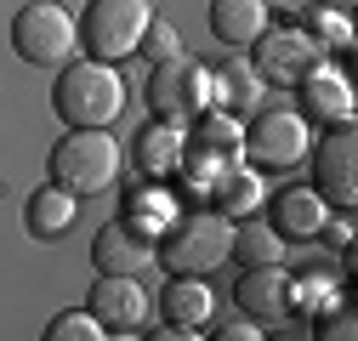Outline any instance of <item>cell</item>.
Masks as SVG:
<instances>
[{
    "label": "cell",
    "mask_w": 358,
    "mask_h": 341,
    "mask_svg": "<svg viewBox=\"0 0 358 341\" xmlns=\"http://www.w3.org/2000/svg\"><path fill=\"white\" fill-rule=\"evenodd\" d=\"M256 97H262V74H256L245 57H234L222 74H210V103H216V108L245 114V108H256Z\"/></svg>",
    "instance_id": "21"
},
{
    "label": "cell",
    "mask_w": 358,
    "mask_h": 341,
    "mask_svg": "<svg viewBox=\"0 0 358 341\" xmlns=\"http://www.w3.org/2000/svg\"><path fill=\"white\" fill-rule=\"evenodd\" d=\"M296 92H301V114L307 119H324V125H352V80L319 57L301 80H296Z\"/></svg>",
    "instance_id": "12"
},
{
    "label": "cell",
    "mask_w": 358,
    "mask_h": 341,
    "mask_svg": "<svg viewBox=\"0 0 358 341\" xmlns=\"http://www.w3.org/2000/svg\"><path fill=\"white\" fill-rule=\"evenodd\" d=\"M262 170L256 165H222L216 170V182H210V199H216V210H222V217H250V210L262 205Z\"/></svg>",
    "instance_id": "20"
},
{
    "label": "cell",
    "mask_w": 358,
    "mask_h": 341,
    "mask_svg": "<svg viewBox=\"0 0 358 341\" xmlns=\"http://www.w3.org/2000/svg\"><path fill=\"white\" fill-rule=\"evenodd\" d=\"M114 177H120V143L108 137V125H69V137H57L46 154V182L69 188L74 199L114 188Z\"/></svg>",
    "instance_id": "1"
},
{
    "label": "cell",
    "mask_w": 358,
    "mask_h": 341,
    "mask_svg": "<svg viewBox=\"0 0 358 341\" xmlns=\"http://www.w3.org/2000/svg\"><path fill=\"white\" fill-rule=\"evenodd\" d=\"M194 131H188V154H205V159H216V165H234L239 154H245V125H239V114H228V108H205L199 119H188Z\"/></svg>",
    "instance_id": "15"
},
{
    "label": "cell",
    "mask_w": 358,
    "mask_h": 341,
    "mask_svg": "<svg viewBox=\"0 0 358 341\" xmlns=\"http://www.w3.org/2000/svg\"><path fill=\"white\" fill-rule=\"evenodd\" d=\"M92 268L97 273H148L154 268V239L137 228V222H103L97 239H92Z\"/></svg>",
    "instance_id": "13"
},
{
    "label": "cell",
    "mask_w": 358,
    "mask_h": 341,
    "mask_svg": "<svg viewBox=\"0 0 358 341\" xmlns=\"http://www.w3.org/2000/svg\"><path fill=\"white\" fill-rule=\"evenodd\" d=\"M97 335H108V330L97 324V313H92V307H74V313H57V319L46 324V341H97Z\"/></svg>",
    "instance_id": "24"
},
{
    "label": "cell",
    "mask_w": 358,
    "mask_h": 341,
    "mask_svg": "<svg viewBox=\"0 0 358 341\" xmlns=\"http://www.w3.org/2000/svg\"><path fill=\"white\" fill-rule=\"evenodd\" d=\"M324 335H330V341H352V313H336Z\"/></svg>",
    "instance_id": "28"
},
{
    "label": "cell",
    "mask_w": 358,
    "mask_h": 341,
    "mask_svg": "<svg viewBox=\"0 0 358 341\" xmlns=\"http://www.w3.org/2000/svg\"><path fill=\"white\" fill-rule=\"evenodd\" d=\"M319 6H330V12H352L358 0H319Z\"/></svg>",
    "instance_id": "29"
},
{
    "label": "cell",
    "mask_w": 358,
    "mask_h": 341,
    "mask_svg": "<svg viewBox=\"0 0 358 341\" xmlns=\"http://www.w3.org/2000/svg\"><path fill=\"white\" fill-rule=\"evenodd\" d=\"M273 0H210V34L222 46H250V40L273 23Z\"/></svg>",
    "instance_id": "18"
},
{
    "label": "cell",
    "mask_w": 358,
    "mask_h": 341,
    "mask_svg": "<svg viewBox=\"0 0 358 341\" xmlns=\"http://www.w3.org/2000/svg\"><path fill=\"white\" fill-rule=\"evenodd\" d=\"M74 217H80V199H74L69 188H57V182H46L40 194H29V205H23V228H29L34 239H57V233H69Z\"/></svg>",
    "instance_id": "19"
},
{
    "label": "cell",
    "mask_w": 358,
    "mask_h": 341,
    "mask_svg": "<svg viewBox=\"0 0 358 341\" xmlns=\"http://www.w3.org/2000/svg\"><path fill=\"white\" fill-rule=\"evenodd\" d=\"M148 108L159 119H176V125H188L199 119L210 103V68L194 57V52H176V57H159L154 74H148Z\"/></svg>",
    "instance_id": "6"
},
{
    "label": "cell",
    "mask_w": 358,
    "mask_h": 341,
    "mask_svg": "<svg viewBox=\"0 0 358 341\" xmlns=\"http://www.w3.org/2000/svg\"><path fill=\"white\" fill-rule=\"evenodd\" d=\"M301 29H307L313 40H319V52H324V57H330V52H347V46H352V23H347V12H330V6H313Z\"/></svg>",
    "instance_id": "23"
},
{
    "label": "cell",
    "mask_w": 358,
    "mask_h": 341,
    "mask_svg": "<svg viewBox=\"0 0 358 341\" xmlns=\"http://www.w3.org/2000/svg\"><path fill=\"white\" fill-rule=\"evenodd\" d=\"M313 148V119L301 108H262L245 131V159L256 170H290Z\"/></svg>",
    "instance_id": "7"
},
{
    "label": "cell",
    "mask_w": 358,
    "mask_h": 341,
    "mask_svg": "<svg viewBox=\"0 0 358 341\" xmlns=\"http://www.w3.org/2000/svg\"><path fill=\"white\" fill-rule=\"evenodd\" d=\"M250 46H256V57H250V68L262 74V80H273V85H296L313 63H319L324 52H319V40H313L301 23H267L256 40H250Z\"/></svg>",
    "instance_id": "8"
},
{
    "label": "cell",
    "mask_w": 358,
    "mask_h": 341,
    "mask_svg": "<svg viewBox=\"0 0 358 341\" xmlns=\"http://www.w3.org/2000/svg\"><path fill=\"white\" fill-rule=\"evenodd\" d=\"M285 245H290V239H279V228H273V222H256V217L234 222V256H239L245 268L285 262Z\"/></svg>",
    "instance_id": "22"
},
{
    "label": "cell",
    "mask_w": 358,
    "mask_h": 341,
    "mask_svg": "<svg viewBox=\"0 0 358 341\" xmlns=\"http://www.w3.org/2000/svg\"><path fill=\"white\" fill-rule=\"evenodd\" d=\"M148 23H154V0H92L80 17V46L103 63L137 57Z\"/></svg>",
    "instance_id": "4"
},
{
    "label": "cell",
    "mask_w": 358,
    "mask_h": 341,
    "mask_svg": "<svg viewBox=\"0 0 358 341\" xmlns=\"http://www.w3.org/2000/svg\"><path fill=\"white\" fill-rule=\"evenodd\" d=\"M137 52L159 63V57H176V52H182V40H176V29H171V23H159V17H154V23H148V34H143V46H137Z\"/></svg>",
    "instance_id": "26"
},
{
    "label": "cell",
    "mask_w": 358,
    "mask_h": 341,
    "mask_svg": "<svg viewBox=\"0 0 358 341\" xmlns=\"http://www.w3.org/2000/svg\"><path fill=\"white\" fill-rule=\"evenodd\" d=\"M125 222H137L148 239H154V222H165L171 228V205H165V194L159 188H148V199H143V188H137V199H131V217Z\"/></svg>",
    "instance_id": "25"
},
{
    "label": "cell",
    "mask_w": 358,
    "mask_h": 341,
    "mask_svg": "<svg viewBox=\"0 0 358 341\" xmlns=\"http://www.w3.org/2000/svg\"><path fill=\"white\" fill-rule=\"evenodd\" d=\"M52 108H57L63 125H114L120 108H125V80L103 57L63 63L57 85H52Z\"/></svg>",
    "instance_id": "2"
},
{
    "label": "cell",
    "mask_w": 358,
    "mask_h": 341,
    "mask_svg": "<svg viewBox=\"0 0 358 341\" xmlns=\"http://www.w3.org/2000/svg\"><path fill=\"white\" fill-rule=\"evenodd\" d=\"M210 341H262V324L256 319H228L222 330H210Z\"/></svg>",
    "instance_id": "27"
},
{
    "label": "cell",
    "mask_w": 358,
    "mask_h": 341,
    "mask_svg": "<svg viewBox=\"0 0 358 341\" xmlns=\"http://www.w3.org/2000/svg\"><path fill=\"white\" fill-rule=\"evenodd\" d=\"M171 273H216L234 256V217L222 210H188V217H171L165 245L154 250Z\"/></svg>",
    "instance_id": "3"
},
{
    "label": "cell",
    "mask_w": 358,
    "mask_h": 341,
    "mask_svg": "<svg viewBox=\"0 0 358 341\" xmlns=\"http://www.w3.org/2000/svg\"><path fill=\"white\" fill-rule=\"evenodd\" d=\"M313 188H319L330 205L352 210L358 205V137L352 125H330L324 143H313Z\"/></svg>",
    "instance_id": "10"
},
{
    "label": "cell",
    "mask_w": 358,
    "mask_h": 341,
    "mask_svg": "<svg viewBox=\"0 0 358 341\" xmlns=\"http://www.w3.org/2000/svg\"><path fill=\"white\" fill-rule=\"evenodd\" d=\"M159 307H165V324L205 330L210 313H216V296H210L205 273H171V284H165V296H159Z\"/></svg>",
    "instance_id": "17"
},
{
    "label": "cell",
    "mask_w": 358,
    "mask_h": 341,
    "mask_svg": "<svg viewBox=\"0 0 358 341\" xmlns=\"http://www.w3.org/2000/svg\"><path fill=\"white\" fill-rule=\"evenodd\" d=\"M234 302L245 319L256 324H279L296 313V284L285 273V262H267V268H245V279L234 284Z\"/></svg>",
    "instance_id": "11"
},
{
    "label": "cell",
    "mask_w": 358,
    "mask_h": 341,
    "mask_svg": "<svg viewBox=\"0 0 358 341\" xmlns=\"http://www.w3.org/2000/svg\"><path fill=\"white\" fill-rule=\"evenodd\" d=\"M324 217H330V199L319 188H285V194H273V228H279V239H319Z\"/></svg>",
    "instance_id": "16"
},
{
    "label": "cell",
    "mask_w": 358,
    "mask_h": 341,
    "mask_svg": "<svg viewBox=\"0 0 358 341\" xmlns=\"http://www.w3.org/2000/svg\"><path fill=\"white\" fill-rule=\"evenodd\" d=\"M131 148H137V170L143 177H176V165H182V154H188V125L154 114Z\"/></svg>",
    "instance_id": "14"
},
{
    "label": "cell",
    "mask_w": 358,
    "mask_h": 341,
    "mask_svg": "<svg viewBox=\"0 0 358 341\" xmlns=\"http://www.w3.org/2000/svg\"><path fill=\"white\" fill-rule=\"evenodd\" d=\"M85 307L97 313V324L108 335H143L148 330V313H154L148 290H143V273H97L92 302H85Z\"/></svg>",
    "instance_id": "9"
},
{
    "label": "cell",
    "mask_w": 358,
    "mask_h": 341,
    "mask_svg": "<svg viewBox=\"0 0 358 341\" xmlns=\"http://www.w3.org/2000/svg\"><path fill=\"white\" fill-rule=\"evenodd\" d=\"M74 46H80V23L57 0H34L12 17V52L34 68H63L74 57Z\"/></svg>",
    "instance_id": "5"
}]
</instances>
